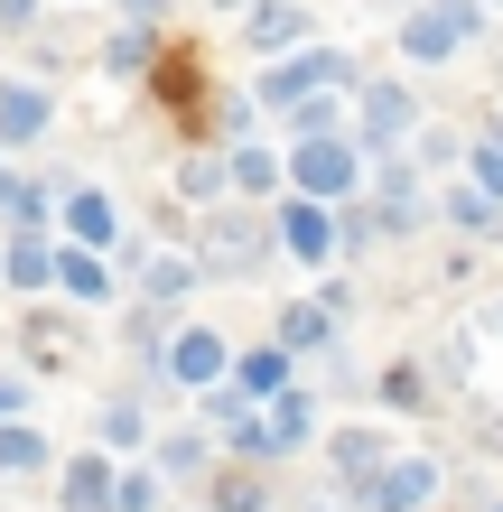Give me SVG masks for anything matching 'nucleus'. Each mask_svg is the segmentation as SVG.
Masks as SVG:
<instances>
[{
  "mask_svg": "<svg viewBox=\"0 0 503 512\" xmlns=\"http://www.w3.org/2000/svg\"><path fill=\"white\" fill-rule=\"evenodd\" d=\"M420 131V94H410L401 75H373L345 94V140L364 149V159H401V140Z\"/></svg>",
  "mask_w": 503,
  "mask_h": 512,
  "instance_id": "1",
  "label": "nucleus"
},
{
  "mask_svg": "<svg viewBox=\"0 0 503 512\" xmlns=\"http://www.w3.org/2000/svg\"><path fill=\"white\" fill-rule=\"evenodd\" d=\"M354 56H336V47H289L280 66H261V84H252V103H271V112H289V103H317V94H354Z\"/></svg>",
  "mask_w": 503,
  "mask_h": 512,
  "instance_id": "2",
  "label": "nucleus"
},
{
  "mask_svg": "<svg viewBox=\"0 0 503 512\" xmlns=\"http://www.w3.org/2000/svg\"><path fill=\"white\" fill-rule=\"evenodd\" d=\"M196 261H205V270H224V280L261 270V261H271V215H252L243 196H224L215 215L196 224Z\"/></svg>",
  "mask_w": 503,
  "mask_h": 512,
  "instance_id": "3",
  "label": "nucleus"
},
{
  "mask_svg": "<svg viewBox=\"0 0 503 512\" xmlns=\"http://www.w3.org/2000/svg\"><path fill=\"white\" fill-rule=\"evenodd\" d=\"M289 196L354 205V196H364V149H354V140H289Z\"/></svg>",
  "mask_w": 503,
  "mask_h": 512,
  "instance_id": "4",
  "label": "nucleus"
},
{
  "mask_svg": "<svg viewBox=\"0 0 503 512\" xmlns=\"http://www.w3.org/2000/svg\"><path fill=\"white\" fill-rule=\"evenodd\" d=\"M476 19H485V0H429V10L401 19V56L410 66H438V56H457L476 38Z\"/></svg>",
  "mask_w": 503,
  "mask_h": 512,
  "instance_id": "5",
  "label": "nucleus"
},
{
  "mask_svg": "<svg viewBox=\"0 0 503 512\" xmlns=\"http://www.w3.org/2000/svg\"><path fill=\"white\" fill-rule=\"evenodd\" d=\"M438 485H448V475H438V457H382L364 485H354V503H364V512H429Z\"/></svg>",
  "mask_w": 503,
  "mask_h": 512,
  "instance_id": "6",
  "label": "nucleus"
},
{
  "mask_svg": "<svg viewBox=\"0 0 503 512\" xmlns=\"http://www.w3.org/2000/svg\"><path fill=\"white\" fill-rule=\"evenodd\" d=\"M271 243L289 261H308V270H327L336 261V205H308V196H280L271 205Z\"/></svg>",
  "mask_w": 503,
  "mask_h": 512,
  "instance_id": "7",
  "label": "nucleus"
},
{
  "mask_svg": "<svg viewBox=\"0 0 503 512\" xmlns=\"http://www.w3.org/2000/svg\"><path fill=\"white\" fill-rule=\"evenodd\" d=\"M159 373H168L177 391H215V382L233 373V345L215 336V326H177L168 354H159Z\"/></svg>",
  "mask_w": 503,
  "mask_h": 512,
  "instance_id": "8",
  "label": "nucleus"
},
{
  "mask_svg": "<svg viewBox=\"0 0 503 512\" xmlns=\"http://www.w3.org/2000/svg\"><path fill=\"white\" fill-rule=\"evenodd\" d=\"M56 243H75V252H122V205H112L103 187H66L56 196Z\"/></svg>",
  "mask_w": 503,
  "mask_h": 512,
  "instance_id": "9",
  "label": "nucleus"
},
{
  "mask_svg": "<svg viewBox=\"0 0 503 512\" xmlns=\"http://www.w3.org/2000/svg\"><path fill=\"white\" fill-rule=\"evenodd\" d=\"M280 187H289V159H280L271 140H233V149H224V196H243V205H271Z\"/></svg>",
  "mask_w": 503,
  "mask_h": 512,
  "instance_id": "10",
  "label": "nucleus"
},
{
  "mask_svg": "<svg viewBox=\"0 0 503 512\" xmlns=\"http://www.w3.org/2000/svg\"><path fill=\"white\" fill-rule=\"evenodd\" d=\"M0 233H56V187L19 159H0Z\"/></svg>",
  "mask_w": 503,
  "mask_h": 512,
  "instance_id": "11",
  "label": "nucleus"
},
{
  "mask_svg": "<svg viewBox=\"0 0 503 512\" xmlns=\"http://www.w3.org/2000/svg\"><path fill=\"white\" fill-rule=\"evenodd\" d=\"M131 289H140V308H168V317H177V308L205 289V261H196V252H140V280H131Z\"/></svg>",
  "mask_w": 503,
  "mask_h": 512,
  "instance_id": "12",
  "label": "nucleus"
},
{
  "mask_svg": "<svg viewBox=\"0 0 503 512\" xmlns=\"http://www.w3.org/2000/svg\"><path fill=\"white\" fill-rule=\"evenodd\" d=\"M205 512H280V475H271V466L224 457L215 475H205Z\"/></svg>",
  "mask_w": 503,
  "mask_h": 512,
  "instance_id": "13",
  "label": "nucleus"
},
{
  "mask_svg": "<svg viewBox=\"0 0 503 512\" xmlns=\"http://www.w3.org/2000/svg\"><path fill=\"white\" fill-rule=\"evenodd\" d=\"M56 131V94L47 84H0V159H10V149H28V140H47Z\"/></svg>",
  "mask_w": 503,
  "mask_h": 512,
  "instance_id": "14",
  "label": "nucleus"
},
{
  "mask_svg": "<svg viewBox=\"0 0 503 512\" xmlns=\"http://www.w3.org/2000/svg\"><path fill=\"white\" fill-rule=\"evenodd\" d=\"M47 289H66L75 308H112V298H122L112 252H75V243H56V280H47Z\"/></svg>",
  "mask_w": 503,
  "mask_h": 512,
  "instance_id": "15",
  "label": "nucleus"
},
{
  "mask_svg": "<svg viewBox=\"0 0 503 512\" xmlns=\"http://www.w3.org/2000/svg\"><path fill=\"white\" fill-rule=\"evenodd\" d=\"M150 475L159 485H205V475H215V438L205 429H159L150 438Z\"/></svg>",
  "mask_w": 503,
  "mask_h": 512,
  "instance_id": "16",
  "label": "nucleus"
},
{
  "mask_svg": "<svg viewBox=\"0 0 503 512\" xmlns=\"http://www.w3.org/2000/svg\"><path fill=\"white\" fill-rule=\"evenodd\" d=\"M56 512H112V457L103 447H75L56 466Z\"/></svg>",
  "mask_w": 503,
  "mask_h": 512,
  "instance_id": "17",
  "label": "nucleus"
},
{
  "mask_svg": "<svg viewBox=\"0 0 503 512\" xmlns=\"http://www.w3.org/2000/svg\"><path fill=\"white\" fill-rule=\"evenodd\" d=\"M336 336H345V317H327V298H289L280 326H271V345L289 354V364H299V354H327Z\"/></svg>",
  "mask_w": 503,
  "mask_h": 512,
  "instance_id": "18",
  "label": "nucleus"
},
{
  "mask_svg": "<svg viewBox=\"0 0 503 512\" xmlns=\"http://www.w3.org/2000/svg\"><path fill=\"white\" fill-rule=\"evenodd\" d=\"M47 280H56V233H0V289L38 298Z\"/></svg>",
  "mask_w": 503,
  "mask_h": 512,
  "instance_id": "19",
  "label": "nucleus"
},
{
  "mask_svg": "<svg viewBox=\"0 0 503 512\" xmlns=\"http://www.w3.org/2000/svg\"><path fill=\"white\" fill-rule=\"evenodd\" d=\"M382 457H401V447H392V429H364V419H354V429H336V438H327V466H336V485H345V494L364 485V475H373Z\"/></svg>",
  "mask_w": 503,
  "mask_h": 512,
  "instance_id": "20",
  "label": "nucleus"
},
{
  "mask_svg": "<svg viewBox=\"0 0 503 512\" xmlns=\"http://www.w3.org/2000/svg\"><path fill=\"white\" fill-rule=\"evenodd\" d=\"M261 429H271V457L289 466V457H299V447L317 438V401H308V391H299V382H289V391H280V401H261Z\"/></svg>",
  "mask_w": 503,
  "mask_h": 512,
  "instance_id": "21",
  "label": "nucleus"
},
{
  "mask_svg": "<svg viewBox=\"0 0 503 512\" xmlns=\"http://www.w3.org/2000/svg\"><path fill=\"white\" fill-rule=\"evenodd\" d=\"M56 466V447L38 419H0V485H28V475H47Z\"/></svg>",
  "mask_w": 503,
  "mask_h": 512,
  "instance_id": "22",
  "label": "nucleus"
},
{
  "mask_svg": "<svg viewBox=\"0 0 503 512\" xmlns=\"http://www.w3.org/2000/svg\"><path fill=\"white\" fill-rule=\"evenodd\" d=\"M243 38H252L261 56H289V47H308V10H299V0H252Z\"/></svg>",
  "mask_w": 503,
  "mask_h": 512,
  "instance_id": "23",
  "label": "nucleus"
},
{
  "mask_svg": "<svg viewBox=\"0 0 503 512\" xmlns=\"http://www.w3.org/2000/svg\"><path fill=\"white\" fill-rule=\"evenodd\" d=\"M224 382L243 391V401H280V391H289V354H280V345H252V354H233Z\"/></svg>",
  "mask_w": 503,
  "mask_h": 512,
  "instance_id": "24",
  "label": "nucleus"
},
{
  "mask_svg": "<svg viewBox=\"0 0 503 512\" xmlns=\"http://www.w3.org/2000/svg\"><path fill=\"white\" fill-rule=\"evenodd\" d=\"M438 224H457L466 243H494V233H503V205L476 196V187H438Z\"/></svg>",
  "mask_w": 503,
  "mask_h": 512,
  "instance_id": "25",
  "label": "nucleus"
},
{
  "mask_svg": "<svg viewBox=\"0 0 503 512\" xmlns=\"http://www.w3.org/2000/svg\"><path fill=\"white\" fill-rule=\"evenodd\" d=\"M19 354H28V373H66V364H75V336H66V326H56V317L38 308V317L19 326Z\"/></svg>",
  "mask_w": 503,
  "mask_h": 512,
  "instance_id": "26",
  "label": "nucleus"
},
{
  "mask_svg": "<svg viewBox=\"0 0 503 512\" xmlns=\"http://www.w3.org/2000/svg\"><path fill=\"white\" fill-rule=\"evenodd\" d=\"M94 438H103V457H112V447H150L159 429H150V410L122 391V401H103V410H94Z\"/></svg>",
  "mask_w": 503,
  "mask_h": 512,
  "instance_id": "27",
  "label": "nucleus"
},
{
  "mask_svg": "<svg viewBox=\"0 0 503 512\" xmlns=\"http://www.w3.org/2000/svg\"><path fill=\"white\" fill-rule=\"evenodd\" d=\"M103 75H159L150 28H112V38H103Z\"/></svg>",
  "mask_w": 503,
  "mask_h": 512,
  "instance_id": "28",
  "label": "nucleus"
},
{
  "mask_svg": "<svg viewBox=\"0 0 503 512\" xmlns=\"http://www.w3.org/2000/svg\"><path fill=\"white\" fill-rule=\"evenodd\" d=\"M177 196L187 205H224V159L215 149H187V159H177Z\"/></svg>",
  "mask_w": 503,
  "mask_h": 512,
  "instance_id": "29",
  "label": "nucleus"
},
{
  "mask_svg": "<svg viewBox=\"0 0 503 512\" xmlns=\"http://www.w3.org/2000/svg\"><path fill=\"white\" fill-rule=\"evenodd\" d=\"M438 401V391H429V373L420 364H382V410H401V419H420Z\"/></svg>",
  "mask_w": 503,
  "mask_h": 512,
  "instance_id": "30",
  "label": "nucleus"
},
{
  "mask_svg": "<svg viewBox=\"0 0 503 512\" xmlns=\"http://www.w3.org/2000/svg\"><path fill=\"white\" fill-rule=\"evenodd\" d=\"M112 512H168V485L150 466H112Z\"/></svg>",
  "mask_w": 503,
  "mask_h": 512,
  "instance_id": "31",
  "label": "nucleus"
},
{
  "mask_svg": "<svg viewBox=\"0 0 503 512\" xmlns=\"http://www.w3.org/2000/svg\"><path fill=\"white\" fill-rule=\"evenodd\" d=\"M205 131H215L224 149H233V140H252V94H215V103H205Z\"/></svg>",
  "mask_w": 503,
  "mask_h": 512,
  "instance_id": "32",
  "label": "nucleus"
},
{
  "mask_svg": "<svg viewBox=\"0 0 503 512\" xmlns=\"http://www.w3.org/2000/svg\"><path fill=\"white\" fill-rule=\"evenodd\" d=\"M466 187L503 205V149H494V140H476V159H466Z\"/></svg>",
  "mask_w": 503,
  "mask_h": 512,
  "instance_id": "33",
  "label": "nucleus"
},
{
  "mask_svg": "<svg viewBox=\"0 0 503 512\" xmlns=\"http://www.w3.org/2000/svg\"><path fill=\"white\" fill-rule=\"evenodd\" d=\"M0 419H28V373H0Z\"/></svg>",
  "mask_w": 503,
  "mask_h": 512,
  "instance_id": "34",
  "label": "nucleus"
},
{
  "mask_svg": "<svg viewBox=\"0 0 503 512\" xmlns=\"http://www.w3.org/2000/svg\"><path fill=\"white\" fill-rule=\"evenodd\" d=\"M0 28H38V0H0Z\"/></svg>",
  "mask_w": 503,
  "mask_h": 512,
  "instance_id": "35",
  "label": "nucleus"
},
{
  "mask_svg": "<svg viewBox=\"0 0 503 512\" xmlns=\"http://www.w3.org/2000/svg\"><path fill=\"white\" fill-rule=\"evenodd\" d=\"M494 149H503V112H494Z\"/></svg>",
  "mask_w": 503,
  "mask_h": 512,
  "instance_id": "36",
  "label": "nucleus"
},
{
  "mask_svg": "<svg viewBox=\"0 0 503 512\" xmlns=\"http://www.w3.org/2000/svg\"><path fill=\"white\" fill-rule=\"evenodd\" d=\"M215 10H233V0H215Z\"/></svg>",
  "mask_w": 503,
  "mask_h": 512,
  "instance_id": "37",
  "label": "nucleus"
},
{
  "mask_svg": "<svg viewBox=\"0 0 503 512\" xmlns=\"http://www.w3.org/2000/svg\"><path fill=\"white\" fill-rule=\"evenodd\" d=\"M485 512H503V503H485Z\"/></svg>",
  "mask_w": 503,
  "mask_h": 512,
  "instance_id": "38",
  "label": "nucleus"
}]
</instances>
